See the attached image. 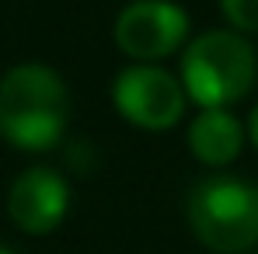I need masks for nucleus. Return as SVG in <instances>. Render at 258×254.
<instances>
[{
    "mask_svg": "<svg viewBox=\"0 0 258 254\" xmlns=\"http://www.w3.org/2000/svg\"><path fill=\"white\" fill-rule=\"evenodd\" d=\"M248 139L255 143V150H258V105L251 108V115H248Z\"/></svg>",
    "mask_w": 258,
    "mask_h": 254,
    "instance_id": "nucleus-9",
    "label": "nucleus"
},
{
    "mask_svg": "<svg viewBox=\"0 0 258 254\" xmlns=\"http://www.w3.org/2000/svg\"><path fill=\"white\" fill-rule=\"evenodd\" d=\"M248 139V126L230 108H199L188 126V150L206 167H227L241 157Z\"/></svg>",
    "mask_w": 258,
    "mask_h": 254,
    "instance_id": "nucleus-7",
    "label": "nucleus"
},
{
    "mask_svg": "<svg viewBox=\"0 0 258 254\" xmlns=\"http://www.w3.org/2000/svg\"><path fill=\"white\" fill-rule=\"evenodd\" d=\"M181 84L199 108H227L255 87L258 56L248 35L234 28H213L181 49Z\"/></svg>",
    "mask_w": 258,
    "mask_h": 254,
    "instance_id": "nucleus-2",
    "label": "nucleus"
},
{
    "mask_svg": "<svg viewBox=\"0 0 258 254\" xmlns=\"http://www.w3.org/2000/svg\"><path fill=\"white\" fill-rule=\"evenodd\" d=\"M188 226L213 254H248L258 244V185L210 174L188 192Z\"/></svg>",
    "mask_w": 258,
    "mask_h": 254,
    "instance_id": "nucleus-3",
    "label": "nucleus"
},
{
    "mask_svg": "<svg viewBox=\"0 0 258 254\" xmlns=\"http://www.w3.org/2000/svg\"><path fill=\"white\" fill-rule=\"evenodd\" d=\"M70 209V185L52 167H28L11 181L7 216L21 233H52Z\"/></svg>",
    "mask_w": 258,
    "mask_h": 254,
    "instance_id": "nucleus-6",
    "label": "nucleus"
},
{
    "mask_svg": "<svg viewBox=\"0 0 258 254\" xmlns=\"http://www.w3.org/2000/svg\"><path fill=\"white\" fill-rule=\"evenodd\" d=\"M112 35L133 63H161L188 45V14L174 0H133L119 11Z\"/></svg>",
    "mask_w": 258,
    "mask_h": 254,
    "instance_id": "nucleus-5",
    "label": "nucleus"
},
{
    "mask_svg": "<svg viewBox=\"0 0 258 254\" xmlns=\"http://www.w3.org/2000/svg\"><path fill=\"white\" fill-rule=\"evenodd\" d=\"M0 254H14V251H11V247H4V244H0Z\"/></svg>",
    "mask_w": 258,
    "mask_h": 254,
    "instance_id": "nucleus-10",
    "label": "nucleus"
},
{
    "mask_svg": "<svg viewBox=\"0 0 258 254\" xmlns=\"http://www.w3.org/2000/svg\"><path fill=\"white\" fill-rule=\"evenodd\" d=\"M227 25L241 35H258V0H220Z\"/></svg>",
    "mask_w": 258,
    "mask_h": 254,
    "instance_id": "nucleus-8",
    "label": "nucleus"
},
{
    "mask_svg": "<svg viewBox=\"0 0 258 254\" xmlns=\"http://www.w3.org/2000/svg\"><path fill=\"white\" fill-rule=\"evenodd\" d=\"M112 105L129 126L164 132L185 115L188 94L171 70L157 63H133L112 80Z\"/></svg>",
    "mask_w": 258,
    "mask_h": 254,
    "instance_id": "nucleus-4",
    "label": "nucleus"
},
{
    "mask_svg": "<svg viewBox=\"0 0 258 254\" xmlns=\"http://www.w3.org/2000/svg\"><path fill=\"white\" fill-rule=\"evenodd\" d=\"M70 119L63 77L45 63H21L0 77V136L28 153L52 150Z\"/></svg>",
    "mask_w": 258,
    "mask_h": 254,
    "instance_id": "nucleus-1",
    "label": "nucleus"
}]
</instances>
